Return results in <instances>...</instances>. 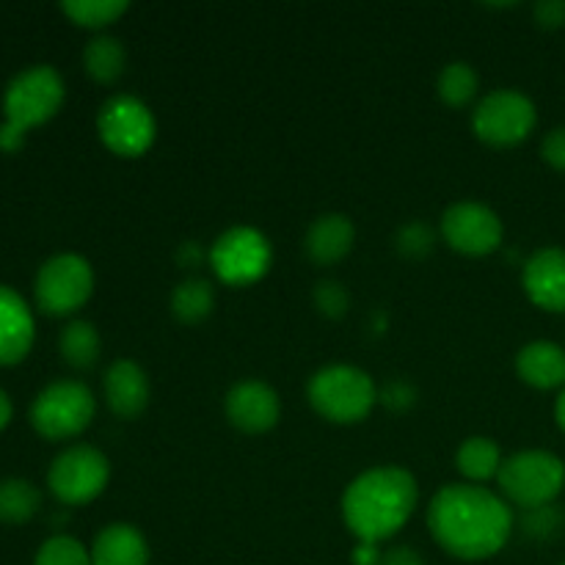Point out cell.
<instances>
[{
  "label": "cell",
  "instance_id": "1",
  "mask_svg": "<svg viewBox=\"0 0 565 565\" xmlns=\"http://www.w3.org/2000/svg\"><path fill=\"white\" fill-rule=\"evenodd\" d=\"M428 527L436 544L461 561H486L508 544L513 513L483 486L452 483L430 500Z\"/></svg>",
  "mask_w": 565,
  "mask_h": 565
},
{
  "label": "cell",
  "instance_id": "2",
  "mask_svg": "<svg viewBox=\"0 0 565 565\" xmlns=\"http://www.w3.org/2000/svg\"><path fill=\"white\" fill-rule=\"evenodd\" d=\"M417 508V480L401 467L359 475L342 494V519L359 541L379 544L395 535Z\"/></svg>",
  "mask_w": 565,
  "mask_h": 565
},
{
  "label": "cell",
  "instance_id": "3",
  "mask_svg": "<svg viewBox=\"0 0 565 565\" xmlns=\"http://www.w3.org/2000/svg\"><path fill=\"white\" fill-rule=\"evenodd\" d=\"M61 103H64V81L53 66H28L11 77L3 97L6 121L0 125V149L3 152L20 149L25 132L47 121L61 108Z\"/></svg>",
  "mask_w": 565,
  "mask_h": 565
},
{
  "label": "cell",
  "instance_id": "4",
  "mask_svg": "<svg viewBox=\"0 0 565 565\" xmlns=\"http://www.w3.org/2000/svg\"><path fill=\"white\" fill-rule=\"evenodd\" d=\"M307 397L320 417L351 425L370 414L379 401L373 379L353 364H329L318 370L307 386Z\"/></svg>",
  "mask_w": 565,
  "mask_h": 565
},
{
  "label": "cell",
  "instance_id": "5",
  "mask_svg": "<svg viewBox=\"0 0 565 565\" xmlns=\"http://www.w3.org/2000/svg\"><path fill=\"white\" fill-rule=\"evenodd\" d=\"M502 494L524 511L552 505L565 489V463L555 452L524 450L502 461L497 475Z\"/></svg>",
  "mask_w": 565,
  "mask_h": 565
},
{
  "label": "cell",
  "instance_id": "6",
  "mask_svg": "<svg viewBox=\"0 0 565 565\" xmlns=\"http://www.w3.org/2000/svg\"><path fill=\"white\" fill-rule=\"evenodd\" d=\"M92 390L81 381H55L44 386L31 406V423L44 439H70L94 419Z\"/></svg>",
  "mask_w": 565,
  "mask_h": 565
},
{
  "label": "cell",
  "instance_id": "7",
  "mask_svg": "<svg viewBox=\"0 0 565 565\" xmlns=\"http://www.w3.org/2000/svg\"><path fill=\"white\" fill-rule=\"evenodd\" d=\"M539 110L533 99L513 88L486 94L472 114V127L480 141L491 147H516L535 130Z\"/></svg>",
  "mask_w": 565,
  "mask_h": 565
},
{
  "label": "cell",
  "instance_id": "8",
  "mask_svg": "<svg viewBox=\"0 0 565 565\" xmlns=\"http://www.w3.org/2000/svg\"><path fill=\"white\" fill-rule=\"evenodd\" d=\"M274 259L268 237L254 226H232L210 248V265L226 285H252L263 279Z\"/></svg>",
  "mask_w": 565,
  "mask_h": 565
},
{
  "label": "cell",
  "instance_id": "9",
  "mask_svg": "<svg viewBox=\"0 0 565 565\" xmlns=\"http://www.w3.org/2000/svg\"><path fill=\"white\" fill-rule=\"evenodd\" d=\"M94 274L81 254H55L36 274V303L47 315H70L92 298Z\"/></svg>",
  "mask_w": 565,
  "mask_h": 565
},
{
  "label": "cell",
  "instance_id": "10",
  "mask_svg": "<svg viewBox=\"0 0 565 565\" xmlns=\"http://www.w3.org/2000/svg\"><path fill=\"white\" fill-rule=\"evenodd\" d=\"M108 458L88 445H75L61 452L47 472V486L64 505H86L108 486Z\"/></svg>",
  "mask_w": 565,
  "mask_h": 565
},
{
  "label": "cell",
  "instance_id": "11",
  "mask_svg": "<svg viewBox=\"0 0 565 565\" xmlns=\"http://www.w3.org/2000/svg\"><path fill=\"white\" fill-rule=\"evenodd\" d=\"M97 130L105 147L125 158L143 154L154 141V116L147 105L130 94H116L99 108Z\"/></svg>",
  "mask_w": 565,
  "mask_h": 565
},
{
  "label": "cell",
  "instance_id": "12",
  "mask_svg": "<svg viewBox=\"0 0 565 565\" xmlns=\"http://www.w3.org/2000/svg\"><path fill=\"white\" fill-rule=\"evenodd\" d=\"M441 235L450 248L467 257H483L500 248L502 221L480 202H456L441 215Z\"/></svg>",
  "mask_w": 565,
  "mask_h": 565
},
{
  "label": "cell",
  "instance_id": "13",
  "mask_svg": "<svg viewBox=\"0 0 565 565\" xmlns=\"http://www.w3.org/2000/svg\"><path fill=\"white\" fill-rule=\"evenodd\" d=\"M279 395L263 381H241L226 395V417L243 434H265L279 423Z\"/></svg>",
  "mask_w": 565,
  "mask_h": 565
},
{
  "label": "cell",
  "instance_id": "14",
  "mask_svg": "<svg viewBox=\"0 0 565 565\" xmlns=\"http://www.w3.org/2000/svg\"><path fill=\"white\" fill-rule=\"evenodd\" d=\"M524 292L546 312H565V248H541L522 268Z\"/></svg>",
  "mask_w": 565,
  "mask_h": 565
},
{
  "label": "cell",
  "instance_id": "15",
  "mask_svg": "<svg viewBox=\"0 0 565 565\" xmlns=\"http://www.w3.org/2000/svg\"><path fill=\"white\" fill-rule=\"evenodd\" d=\"M105 401L110 412L121 419H136L149 406V379L141 364L119 359L105 373Z\"/></svg>",
  "mask_w": 565,
  "mask_h": 565
},
{
  "label": "cell",
  "instance_id": "16",
  "mask_svg": "<svg viewBox=\"0 0 565 565\" xmlns=\"http://www.w3.org/2000/svg\"><path fill=\"white\" fill-rule=\"evenodd\" d=\"M33 318L11 287L0 285V364H14L31 351Z\"/></svg>",
  "mask_w": 565,
  "mask_h": 565
},
{
  "label": "cell",
  "instance_id": "17",
  "mask_svg": "<svg viewBox=\"0 0 565 565\" xmlns=\"http://www.w3.org/2000/svg\"><path fill=\"white\" fill-rule=\"evenodd\" d=\"M356 241V230L353 221L342 213H326L312 221L303 237V248H307L309 259L318 265H334L342 257H348Z\"/></svg>",
  "mask_w": 565,
  "mask_h": 565
},
{
  "label": "cell",
  "instance_id": "18",
  "mask_svg": "<svg viewBox=\"0 0 565 565\" xmlns=\"http://www.w3.org/2000/svg\"><path fill=\"white\" fill-rule=\"evenodd\" d=\"M516 373L524 384L535 390H557L565 386V348L555 342H530L519 351Z\"/></svg>",
  "mask_w": 565,
  "mask_h": 565
},
{
  "label": "cell",
  "instance_id": "19",
  "mask_svg": "<svg viewBox=\"0 0 565 565\" xmlns=\"http://www.w3.org/2000/svg\"><path fill=\"white\" fill-rule=\"evenodd\" d=\"M92 565H149V546L132 524L99 530L92 546Z\"/></svg>",
  "mask_w": 565,
  "mask_h": 565
},
{
  "label": "cell",
  "instance_id": "20",
  "mask_svg": "<svg viewBox=\"0 0 565 565\" xmlns=\"http://www.w3.org/2000/svg\"><path fill=\"white\" fill-rule=\"evenodd\" d=\"M456 467L472 483H483V480L497 478L502 469V452L494 439L486 436H472L463 441L456 452Z\"/></svg>",
  "mask_w": 565,
  "mask_h": 565
},
{
  "label": "cell",
  "instance_id": "21",
  "mask_svg": "<svg viewBox=\"0 0 565 565\" xmlns=\"http://www.w3.org/2000/svg\"><path fill=\"white\" fill-rule=\"evenodd\" d=\"M83 64H86V72L99 83H114L119 81L121 72H125L127 53L125 44L116 36H108V33H99L83 50Z\"/></svg>",
  "mask_w": 565,
  "mask_h": 565
},
{
  "label": "cell",
  "instance_id": "22",
  "mask_svg": "<svg viewBox=\"0 0 565 565\" xmlns=\"http://www.w3.org/2000/svg\"><path fill=\"white\" fill-rule=\"evenodd\" d=\"M215 290L207 279H191L180 281L171 292V312L182 320V323H202L210 312H213Z\"/></svg>",
  "mask_w": 565,
  "mask_h": 565
},
{
  "label": "cell",
  "instance_id": "23",
  "mask_svg": "<svg viewBox=\"0 0 565 565\" xmlns=\"http://www.w3.org/2000/svg\"><path fill=\"white\" fill-rule=\"evenodd\" d=\"M61 356L70 367L88 370L97 364L99 359V334L88 320H72L64 331H61Z\"/></svg>",
  "mask_w": 565,
  "mask_h": 565
},
{
  "label": "cell",
  "instance_id": "24",
  "mask_svg": "<svg viewBox=\"0 0 565 565\" xmlns=\"http://www.w3.org/2000/svg\"><path fill=\"white\" fill-rule=\"evenodd\" d=\"M42 505V494L33 483L22 478L0 480V522L22 524Z\"/></svg>",
  "mask_w": 565,
  "mask_h": 565
},
{
  "label": "cell",
  "instance_id": "25",
  "mask_svg": "<svg viewBox=\"0 0 565 565\" xmlns=\"http://www.w3.org/2000/svg\"><path fill=\"white\" fill-rule=\"evenodd\" d=\"M439 97L445 99L452 108H463L467 103H472V97L478 94V72L467 64V61H452L441 70L439 81Z\"/></svg>",
  "mask_w": 565,
  "mask_h": 565
},
{
  "label": "cell",
  "instance_id": "26",
  "mask_svg": "<svg viewBox=\"0 0 565 565\" xmlns=\"http://www.w3.org/2000/svg\"><path fill=\"white\" fill-rule=\"evenodd\" d=\"M64 14L83 28H103L127 11L125 0H64Z\"/></svg>",
  "mask_w": 565,
  "mask_h": 565
},
{
  "label": "cell",
  "instance_id": "27",
  "mask_svg": "<svg viewBox=\"0 0 565 565\" xmlns=\"http://www.w3.org/2000/svg\"><path fill=\"white\" fill-rule=\"evenodd\" d=\"M33 565H92V555L70 535H55L44 541Z\"/></svg>",
  "mask_w": 565,
  "mask_h": 565
},
{
  "label": "cell",
  "instance_id": "28",
  "mask_svg": "<svg viewBox=\"0 0 565 565\" xmlns=\"http://www.w3.org/2000/svg\"><path fill=\"white\" fill-rule=\"evenodd\" d=\"M434 230H430L425 221H412V224L401 226V232H397L395 237V246L403 257L423 259L425 254H430V248H434Z\"/></svg>",
  "mask_w": 565,
  "mask_h": 565
},
{
  "label": "cell",
  "instance_id": "29",
  "mask_svg": "<svg viewBox=\"0 0 565 565\" xmlns=\"http://www.w3.org/2000/svg\"><path fill=\"white\" fill-rule=\"evenodd\" d=\"M315 303H318V309L326 315V318H331V320L342 318L348 309L345 287L334 279L320 281V285L315 287Z\"/></svg>",
  "mask_w": 565,
  "mask_h": 565
},
{
  "label": "cell",
  "instance_id": "30",
  "mask_svg": "<svg viewBox=\"0 0 565 565\" xmlns=\"http://www.w3.org/2000/svg\"><path fill=\"white\" fill-rule=\"evenodd\" d=\"M561 513H557L555 505L539 508V511H527V519H524V527H527L530 535L535 539H550L557 527H561Z\"/></svg>",
  "mask_w": 565,
  "mask_h": 565
},
{
  "label": "cell",
  "instance_id": "31",
  "mask_svg": "<svg viewBox=\"0 0 565 565\" xmlns=\"http://www.w3.org/2000/svg\"><path fill=\"white\" fill-rule=\"evenodd\" d=\"M541 154H544L552 169L565 171V125L546 132L544 143H541Z\"/></svg>",
  "mask_w": 565,
  "mask_h": 565
},
{
  "label": "cell",
  "instance_id": "32",
  "mask_svg": "<svg viewBox=\"0 0 565 565\" xmlns=\"http://www.w3.org/2000/svg\"><path fill=\"white\" fill-rule=\"evenodd\" d=\"M535 22L541 28H563L565 25V0H541L533 9Z\"/></svg>",
  "mask_w": 565,
  "mask_h": 565
},
{
  "label": "cell",
  "instance_id": "33",
  "mask_svg": "<svg viewBox=\"0 0 565 565\" xmlns=\"http://www.w3.org/2000/svg\"><path fill=\"white\" fill-rule=\"evenodd\" d=\"M384 403L390 408H408L414 403V390L406 384H390L384 392Z\"/></svg>",
  "mask_w": 565,
  "mask_h": 565
},
{
  "label": "cell",
  "instance_id": "34",
  "mask_svg": "<svg viewBox=\"0 0 565 565\" xmlns=\"http://www.w3.org/2000/svg\"><path fill=\"white\" fill-rule=\"evenodd\" d=\"M381 565H425L423 555L412 550V546H395V550L384 552V561Z\"/></svg>",
  "mask_w": 565,
  "mask_h": 565
},
{
  "label": "cell",
  "instance_id": "35",
  "mask_svg": "<svg viewBox=\"0 0 565 565\" xmlns=\"http://www.w3.org/2000/svg\"><path fill=\"white\" fill-rule=\"evenodd\" d=\"M384 555L379 552V544H367V541H359V546L353 550V565H381Z\"/></svg>",
  "mask_w": 565,
  "mask_h": 565
},
{
  "label": "cell",
  "instance_id": "36",
  "mask_svg": "<svg viewBox=\"0 0 565 565\" xmlns=\"http://www.w3.org/2000/svg\"><path fill=\"white\" fill-rule=\"evenodd\" d=\"M177 257H180V263L185 265V268H193V265H199V259H202V252H199L196 243H182Z\"/></svg>",
  "mask_w": 565,
  "mask_h": 565
},
{
  "label": "cell",
  "instance_id": "37",
  "mask_svg": "<svg viewBox=\"0 0 565 565\" xmlns=\"http://www.w3.org/2000/svg\"><path fill=\"white\" fill-rule=\"evenodd\" d=\"M11 419V401L3 390H0V428H6Z\"/></svg>",
  "mask_w": 565,
  "mask_h": 565
},
{
  "label": "cell",
  "instance_id": "38",
  "mask_svg": "<svg viewBox=\"0 0 565 565\" xmlns=\"http://www.w3.org/2000/svg\"><path fill=\"white\" fill-rule=\"evenodd\" d=\"M555 419H557V425H561V430L565 434V386H563V392L557 395V401H555Z\"/></svg>",
  "mask_w": 565,
  "mask_h": 565
},
{
  "label": "cell",
  "instance_id": "39",
  "mask_svg": "<svg viewBox=\"0 0 565 565\" xmlns=\"http://www.w3.org/2000/svg\"><path fill=\"white\" fill-rule=\"evenodd\" d=\"M563 565H565V563H563Z\"/></svg>",
  "mask_w": 565,
  "mask_h": 565
}]
</instances>
